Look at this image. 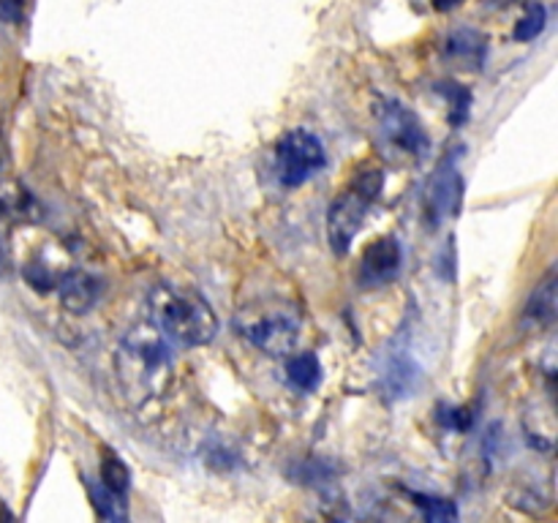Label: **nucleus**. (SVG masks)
<instances>
[{
    "instance_id": "f257e3e1",
    "label": "nucleus",
    "mask_w": 558,
    "mask_h": 523,
    "mask_svg": "<svg viewBox=\"0 0 558 523\" xmlns=\"http://www.w3.org/2000/svg\"><path fill=\"white\" fill-rule=\"evenodd\" d=\"M174 354L167 338L153 325H136L125 332L118 349V374L136 401L158 398L172 376Z\"/></svg>"
},
{
    "instance_id": "f03ea898",
    "label": "nucleus",
    "mask_w": 558,
    "mask_h": 523,
    "mask_svg": "<svg viewBox=\"0 0 558 523\" xmlns=\"http://www.w3.org/2000/svg\"><path fill=\"white\" fill-rule=\"evenodd\" d=\"M153 327L180 346H205L218 336V316L194 289L158 283L150 292Z\"/></svg>"
},
{
    "instance_id": "7ed1b4c3",
    "label": "nucleus",
    "mask_w": 558,
    "mask_h": 523,
    "mask_svg": "<svg viewBox=\"0 0 558 523\" xmlns=\"http://www.w3.org/2000/svg\"><path fill=\"white\" fill-rule=\"evenodd\" d=\"M381 191V174L376 169H365L360 172L352 183L332 199L330 210H327V240L336 256H347L352 248L354 238L363 229L365 216H368L371 205L376 202Z\"/></svg>"
},
{
    "instance_id": "20e7f679",
    "label": "nucleus",
    "mask_w": 558,
    "mask_h": 523,
    "mask_svg": "<svg viewBox=\"0 0 558 523\" xmlns=\"http://www.w3.org/2000/svg\"><path fill=\"white\" fill-rule=\"evenodd\" d=\"M374 120L376 136H379L381 147L390 156L403 158V161L407 158L409 161H420L430 150V139L425 134L423 123L407 104L396 101V98H381L374 109Z\"/></svg>"
},
{
    "instance_id": "39448f33",
    "label": "nucleus",
    "mask_w": 558,
    "mask_h": 523,
    "mask_svg": "<svg viewBox=\"0 0 558 523\" xmlns=\"http://www.w3.org/2000/svg\"><path fill=\"white\" fill-rule=\"evenodd\" d=\"M276 161L281 185L298 188L325 169L327 153L319 136L305 129H294L287 131L276 145Z\"/></svg>"
},
{
    "instance_id": "423d86ee",
    "label": "nucleus",
    "mask_w": 558,
    "mask_h": 523,
    "mask_svg": "<svg viewBox=\"0 0 558 523\" xmlns=\"http://www.w3.org/2000/svg\"><path fill=\"white\" fill-rule=\"evenodd\" d=\"M238 332L265 354L283 357L298 346L300 321L287 308L248 311V314L238 316Z\"/></svg>"
},
{
    "instance_id": "0eeeda50",
    "label": "nucleus",
    "mask_w": 558,
    "mask_h": 523,
    "mask_svg": "<svg viewBox=\"0 0 558 523\" xmlns=\"http://www.w3.org/2000/svg\"><path fill=\"white\" fill-rule=\"evenodd\" d=\"M463 205V174L458 169V158L447 156L434 169L428 188H425V223L430 229L441 227L447 218H456Z\"/></svg>"
},
{
    "instance_id": "6e6552de",
    "label": "nucleus",
    "mask_w": 558,
    "mask_h": 523,
    "mask_svg": "<svg viewBox=\"0 0 558 523\" xmlns=\"http://www.w3.org/2000/svg\"><path fill=\"white\" fill-rule=\"evenodd\" d=\"M403 251L392 234L374 240L360 262V287H385L401 272Z\"/></svg>"
},
{
    "instance_id": "1a4fd4ad",
    "label": "nucleus",
    "mask_w": 558,
    "mask_h": 523,
    "mask_svg": "<svg viewBox=\"0 0 558 523\" xmlns=\"http://www.w3.org/2000/svg\"><path fill=\"white\" fill-rule=\"evenodd\" d=\"M54 292H58L65 311H71V314H87V311L96 308L98 297H101V281L85 270H69L63 276H58Z\"/></svg>"
},
{
    "instance_id": "9d476101",
    "label": "nucleus",
    "mask_w": 558,
    "mask_h": 523,
    "mask_svg": "<svg viewBox=\"0 0 558 523\" xmlns=\"http://www.w3.org/2000/svg\"><path fill=\"white\" fill-rule=\"evenodd\" d=\"M420 381V365L407 346H390L381 365V390L390 398H407Z\"/></svg>"
},
{
    "instance_id": "9b49d317",
    "label": "nucleus",
    "mask_w": 558,
    "mask_h": 523,
    "mask_svg": "<svg viewBox=\"0 0 558 523\" xmlns=\"http://www.w3.org/2000/svg\"><path fill=\"white\" fill-rule=\"evenodd\" d=\"M38 216H41V207H38L36 196L3 169L0 172V218L33 223L38 221Z\"/></svg>"
},
{
    "instance_id": "f8f14e48",
    "label": "nucleus",
    "mask_w": 558,
    "mask_h": 523,
    "mask_svg": "<svg viewBox=\"0 0 558 523\" xmlns=\"http://www.w3.org/2000/svg\"><path fill=\"white\" fill-rule=\"evenodd\" d=\"M529 325L537 327H550L556 321V270H550L543 281L537 283V289L529 297L526 311H523Z\"/></svg>"
},
{
    "instance_id": "ddd939ff",
    "label": "nucleus",
    "mask_w": 558,
    "mask_h": 523,
    "mask_svg": "<svg viewBox=\"0 0 558 523\" xmlns=\"http://www.w3.org/2000/svg\"><path fill=\"white\" fill-rule=\"evenodd\" d=\"M485 38L477 31H458L447 38V54L461 60L466 69H480L485 63Z\"/></svg>"
},
{
    "instance_id": "4468645a",
    "label": "nucleus",
    "mask_w": 558,
    "mask_h": 523,
    "mask_svg": "<svg viewBox=\"0 0 558 523\" xmlns=\"http://www.w3.org/2000/svg\"><path fill=\"white\" fill-rule=\"evenodd\" d=\"M287 379L294 390L314 392L322 381L319 357L311 352H303V354H298V357H292L287 365Z\"/></svg>"
},
{
    "instance_id": "2eb2a0df",
    "label": "nucleus",
    "mask_w": 558,
    "mask_h": 523,
    "mask_svg": "<svg viewBox=\"0 0 558 523\" xmlns=\"http://www.w3.org/2000/svg\"><path fill=\"white\" fill-rule=\"evenodd\" d=\"M87 490H90V499H93V507H96V512L101 518H107V521H125V496L114 494V490H109L107 485H87Z\"/></svg>"
},
{
    "instance_id": "dca6fc26",
    "label": "nucleus",
    "mask_w": 558,
    "mask_h": 523,
    "mask_svg": "<svg viewBox=\"0 0 558 523\" xmlns=\"http://www.w3.org/2000/svg\"><path fill=\"white\" fill-rule=\"evenodd\" d=\"M545 25H548V9L543 3H529L521 20L515 22L512 36H515V41H534L545 31Z\"/></svg>"
},
{
    "instance_id": "f3484780",
    "label": "nucleus",
    "mask_w": 558,
    "mask_h": 523,
    "mask_svg": "<svg viewBox=\"0 0 558 523\" xmlns=\"http://www.w3.org/2000/svg\"><path fill=\"white\" fill-rule=\"evenodd\" d=\"M101 485H107L109 490H114V494H120V496L129 494L131 472L118 455H112V452H107L101 461Z\"/></svg>"
},
{
    "instance_id": "a211bd4d",
    "label": "nucleus",
    "mask_w": 558,
    "mask_h": 523,
    "mask_svg": "<svg viewBox=\"0 0 558 523\" xmlns=\"http://www.w3.org/2000/svg\"><path fill=\"white\" fill-rule=\"evenodd\" d=\"M412 499L428 521H456L458 518V507L450 499H441V496L430 494H412Z\"/></svg>"
},
{
    "instance_id": "6ab92c4d",
    "label": "nucleus",
    "mask_w": 558,
    "mask_h": 523,
    "mask_svg": "<svg viewBox=\"0 0 558 523\" xmlns=\"http://www.w3.org/2000/svg\"><path fill=\"white\" fill-rule=\"evenodd\" d=\"M441 90L447 93V101L452 104L450 120L452 123H463L469 114V107H472V93H469L463 85H456V82H450V85H441Z\"/></svg>"
},
{
    "instance_id": "aec40b11",
    "label": "nucleus",
    "mask_w": 558,
    "mask_h": 523,
    "mask_svg": "<svg viewBox=\"0 0 558 523\" xmlns=\"http://www.w3.org/2000/svg\"><path fill=\"white\" fill-rule=\"evenodd\" d=\"M25 278H27V283H31L33 289H38V292L54 289V281H58V278H54L52 272H49L47 267L41 265V262H33V265H27L25 267Z\"/></svg>"
},
{
    "instance_id": "412c9836",
    "label": "nucleus",
    "mask_w": 558,
    "mask_h": 523,
    "mask_svg": "<svg viewBox=\"0 0 558 523\" xmlns=\"http://www.w3.org/2000/svg\"><path fill=\"white\" fill-rule=\"evenodd\" d=\"M472 414L469 409H458V406H439V423H445L447 428L452 430H466L472 425Z\"/></svg>"
},
{
    "instance_id": "4be33fe9",
    "label": "nucleus",
    "mask_w": 558,
    "mask_h": 523,
    "mask_svg": "<svg viewBox=\"0 0 558 523\" xmlns=\"http://www.w3.org/2000/svg\"><path fill=\"white\" fill-rule=\"evenodd\" d=\"M0 20L5 25H20L25 20V0H0Z\"/></svg>"
},
{
    "instance_id": "5701e85b",
    "label": "nucleus",
    "mask_w": 558,
    "mask_h": 523,
    "mask_svg": "<svg viewBox=\"0 0 558 523\" xmlns=\"http://www.w3.org/2000/svg\"><path fill=\"white\" fill-rule=\"evenodd\" d=\"M463 0H434V5L439 11H450V9H456V5H461Z\"/></svg>"
},
{
    "instance_id": "b1692460",
    "label": "nucleus",
    "mask_w": 558,
    "mask_h": 523,
    "mask_svg": "<svg viewBox=\"0 0 558 523\" xmlns=\"http://www.w3.org/2000/svg\"><path fill=\"white\" fill-rule=\"evenodd\" d=\"M3 259H5V256H3V254H0V267H3V265H5V262H3Z\"/></svg>"
}]
</instances>
